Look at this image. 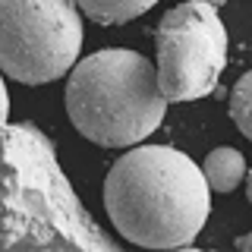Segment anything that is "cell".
<instances>
[{
  "label": "cell",
  "mask_w": 252,
  "mask_h": 252,
  "mask_svg": "<svg viewBox=\"0 0 252 252\" xmlns=\"http://www.w3.org/2000/svg\"><path fill=\"white\" fill-rule=\"evenodd\" d=\"M104 208L123 240L145 249L195 243L211 215L202 167L170 145H139L110 167Z\"/></svg>",
  "instance_id": "6da1fadb"
},
{
  "label": "cell",
  "mask_w": 252,
  "mask_h": 252,
  "mask_svg": "<svg viewBox=\"0 0 252 252\" xmlns=\"http://www.w3.org/2000/svg\"><path fill=\"white\" fill-rule=\"evenodd\" d=\"M66 114L89 142L129 148L148 139L167 114L155 63L129 47H104L69 66Z\"/></svg>",
  "instance_id": "7a4b0ae2"
},
{
  "label": "cell",
  "mask_w": 252,
  "mask_h": 252,
  "mask_svg": "<svg viewBox=\"0 0 252 252\" xmlns=\"http://www.w3.org/2000/svg\"><path fill=\"white\" fill-rule=\"evenodd\" d=\"M73 0H0V73L26 85L66 76L82 51Z\"/></svg>",
  "instance_id": "3957f363"
},
{
  "label": "cell",
  "mask_w": 252,
  "mask_h": 252,
  "mask_svg": "<svg viewBox=\"0 0 252 252\" xmlns=\"http://www.w3.org/2000/svg\"><path fill=\"white\" fill-rule=\"evenodd\" d=\"M155 79L164 101H195L218 89L230 38L218 6L186 0L164 13L155 29Z\"/></svg>",
  "instance_id": "277c9868"
},
{
  "label": "cell",
  "mask_w": 252,
  "mask_h": 252,
  "mask_svg": "<svg viewBox=\"0 0 252 252\" xmlns=\"http://www.w3.org/2000/svg\"><path fill=\"white\" fill-rule=\"evenodd\" d=\"M202 173H205V183H208L211 192H233L246 180V158H243L240 148L220 145L215 152H208V158L202 164Z\"/></svg>",
  "instance_id": "5b68a950"
},
{
  "label": "cell",
  "mask_w": 252,
  "mask_h": 252,
  "mask_svg": "<svg viewBox=\"0 0 252 252\" xmlns=\"http://www.w3.org/2000/svg\"><path fill=\"white\" fill-rule=\"evenodd\" d=\"M73 3L79 6V13H85L101 26H120V22L139 19L158 0H73Z\"/></svg>",
  "instance_id": "8992f818"
},
{
  "label": "cell",
  "mask_w": 252,
  "mask_h": 252,
  "mask_svg": "<svg viewBox=\"0 0 252 252\" xmlns=\"http://www.w3.org/2000/svg\"><path fill=\"white\" fill-rule=\"evenodd\" d=\"M249 89H252V76H240V82L233 85V94H230V117L236 123V129L243 132V136H252V114H249Z\"/></svg>",
  "instance_id": "52a82bcc"
},
{
  "label": "cell",
  "mask_w": 252,
  "mask_h": 252,
  "mask_svg": "<svg viewBox=\"0 0 252 252\" xmlns=\"http://www.w3.org/2000/svg\"><path fill=\"white\" fill-rule=\"evenodd\" d=\"M10 120V92H6V82H3V73H0V126Z\"/></svg>",
  "instance_id": "ba28073f"
},
{
  "label": "cell",
  "mask_w": 252,
  "mask_h": 252,
  "mask_svg": "<svg viewBox=\"0 0 252 252\" xmlns=\"http://www.w3.org/2000/svg\"><path fill=\"white\" fill-rule=\"evenodd\" d=\"M202 3H211V6H224L227 0H202Z\"/></svg>",
  "instance_id": "9c48e42d"
}]
</instances>
